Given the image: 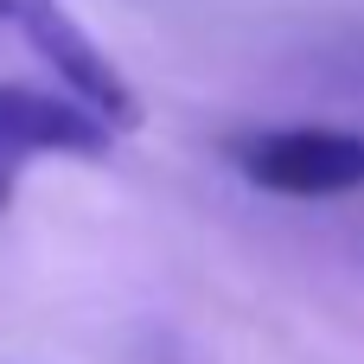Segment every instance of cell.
<instances>
[{
	"label": "cell",
	"mask_w": 364,
	"mask_h": 364,
	"mask_svg": "<svg viewBox=\"0 0 364 364\" xmlns=\"http://www.w3.org/2000/svg\"><path fill=\"white\" fill-rule=\"evenodd\" d=\"M109 147H115V128L90 102L51 96V90H26V83H0V154L13 166H26L32 154L102 160Z\"/></svg>",
	"instance_id": "cell-2"
},
{
	"label": "cell",
	"mask_w": 364,
	"mask_h": 364,
	"mask_svg": "<svg viewBox=\"0 0 364 364\" xmlns=\"http://www.w3.org/2000/svg\"><path fill=\"white\" fill-rule=\"evenodd\" d=\"M230 160L256 192L282 198L364 192V134L352 128H256L230 141Z\"/></svg>",
	"instance_id": "cell-1"
},
{
	"label": "cell",
	"mask_w": 364,
	"mask_h": 364,
	"mask_svg": "<svg viewBox=\"0 0 364 364\" xmlns=\"http://www.w3.org/2000/svg\"><path fill=\"white\" fill-rule=\"evenodd\" d=\"M13 179H19V166H13V160H6V154H0V205H6V198H13Z\"/></svg>",
	"instance_id": "cell-3"
}]
</instances>
